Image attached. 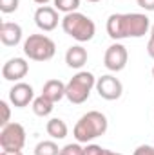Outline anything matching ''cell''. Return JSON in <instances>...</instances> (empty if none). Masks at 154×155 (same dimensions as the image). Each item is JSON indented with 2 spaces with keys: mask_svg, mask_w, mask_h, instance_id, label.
Returning <instances> with one entry per match:
<instances>
[{
  "mask_svg": "<svg viewBox=\"0 0 154 155\" xmlns=\"http://www.w3.org/2000/svg\"><path fill=\"white\" fill-rule=\"evenodd\" d=\"M35 2H37V4H40V5H47L51 0H35Z\"/></svg>",
  "mask_w": 154,
  "mask_h": 155,
  "instance_id": "cell-27",
  "label": "cell"
},
{
  "mask_svg": "<svg viewBox=\"0 0 154 155\" xmlns=\"http://www.w3.org/2000/svg\"><path fill=\"white\" fill-rule=\"evenodd\" d=\"M152 78H154V67H152Z\"/></svg>",
  "mask_w": 154,
  "mask_h": 155,
  "instance_id": "cell-31",
  "label": "cell"
},
{
  "mask_svg": "<svg viewBox=\"0 0 154 155\" xmlns=\"http://www.w3.org/2000/svg\"><path fill=\"white\" fill-rule=\"evenodd\" d=\"M35 155H60V148L58 144L53 141H40L35 146Z\"/></svg>",
  "mask_w": 154,
  "mask_h": 155,
  "instance_id": "cell-17",
  "label": "cell"
},
{
  "mask_svg": "<svg viewBox=\"0 0 154 155\" xmlns=\"http://www.w3.org/2000/svg\"><path fill=\"white\" fill-rule=\"evenodd\" d=\"M87 51L82 47V45H73L67 49L65 52V63L71 67V69H82L85 63H87Z\"/></svg>",
  "mask_w": 154,
  "mask_h": 155,
  "instance_id": "cell-14",
  "label": "cell"
},
{
  "mask_svg": "<svg viewBox=\"0 0 154 155\" xmlns=\"http://www.w3.org/2000/svg\"><path fill=\"white\" fill-rule=\"evenodd\" d=\"M18 4H20V0H0V11L4 15L15 13L18 9Z\"/></svg>",
  "mask_w": 154,
  "mask_h": 155,
  "instance_id": "cell-20",
  "label": "cell"
},
{
  "mask_svg": "<svg viewBox=\"0 0 154 155\" xmlns=\"http://www.w3.org/2000/svg\"><path fill=\"white\" fill-rule=\"evenodd\" d=\"M0 41L5 47H16L22 41V27L15 22H4L0 25Z\"/></svg>",
  "mask_w": 154,
  "mask_h": 155,
  "instance_id": "cell-12",
  "label": "cell"
},
{
  "mask_svg": "<svg viewBox=\"0 0 154 155\" xmlns=\"http://www.w3.org/2000/svg\"><path fill=\"white\" fill-rule=\"evenodd\" d=\"M0 108H2V121H0V124L2 126H5V124H9L11 121V108H9V103L7 101H0Z\"/></svg>",
  "mask_w": 154,
  "mask_h": 155,
  "instance_id": "cell-21",
  "label": "cell"
},
{
  "mask_svg": "<svg viewBox=\"0 0 154 155\" xmlns=\"http://www.w3.org/2000/svg\"><path fill=\"white\" fill-rule=\"evenodd\" d=\"M132 155H154V146H151V144H142V146H138L134 150Z\"/></svg>",
  "mask_w": 154,
  "mask_h": 155,
  "instance_id": "cell-23",
  "label": "cell"
},
{
  "mask_svg": "<svg viewBox=\"0 0 154 155\" xmlns=\"http://www.w3.org/2000/svg\"><path fill=\"white\" fill-rule=\"evenodd\" d=\"M29 63L24 58H11L2 67V78L5 81H20L22 78L27 76Z\"/></svg>",
  "mask_w": 154,
  "mask_h": 155,
  "instance_id": "cell-11",
  "label": "cell"
},
{
  "mask_svg": "<svg viewBox=\"0 0 154 155\" xmlns=\"http://www.w3.org/2000/svg\"><path fill=\"white\" fill-rule=\"evenodd\" d=\"M109 121L98 110H91L78 119V123L73 128V135L76 143H91L98 137H102L107 132Z\"/></svg>",
  "mask_w": 154,
  "mask_h": 155,
  "instance_id": "cell-2",
  "label": "cell"
},
{
  "mask_svg": "<svg viewBox=\"0 0 154 155\" xmlns=\"http://www.w3.org/2000/svg\"><path fill=\"white\" fill-rule=\"evenodd\" d=\"M105 153H107V150L102 148L100 144H87L83 148V155H105Z\"/></svg>",
  "mask_w": 154,
  "mask_h": 155,
  "instance_id": "cell-22",
  "label": "cell"
},
{
  "mask_svg": "<svg viewBox=\"0 0 154 155\" xmlns=\"http://www.w3.org/2000/svg\"><path fill=\"white\" fill-rule=\"evenodd\" d=\"M54 2V9L62 11V13H75L80 7V0H53Z\"/></svg>",
  "mask_w": 154,
  "mask_h": 155,
  "instance_id": "cell-18",
  "label": "cell"
},
{
  "mask_svg": "<svg viewBox=\"0 0 154 155\" xmlns=\"http://www.w3.org/2000/svg\"><path fill=\"white\" fill-rule=\"evenodd\" d=\"M138 5L145 11H154V0H136Z\"/></svg>",
  "mask_w": 154,
  "mask_h": 155,
  "instance_id": "cell-24",
  "label": "cell"
},
{
  "mask_svg": "<svg viewBox=\"0 0 154 155\" xmlns=\"http://www.w3.org/2000/svg\"><path fill=\"white\" fill-rule=\"evenodd\" d=\"M105 155H123V153H118V152H111V150H107V153Z\"/></svg>",
  "mask_w": 154,
  "mask_h": 155,
  "instance_id": "cell-28",
  "label": "cell"
},
{
  "mask_svg": "<svg viewBox=\"0 0 154 155\" xmlns=\"http://www.w3.org/2000/svg\"><path fill=\"white\" fill-rule=\"evenodd\" d=\"M31 101H35V90L29 83L24 81H16L11 90H9V103L16 108H24L27 107Z\"/></svg>",
  "mask_w": 154,
  "mask_h": 155,
  "instance_id": "cell-9",
  "label": "cell"
},
{
  "mask_svg": "<svg viewBox=\"0 0 154 155\" xmlns=\"http://www.w3.org/2000/svg\"><path fill=\"white\" fill-rule=\"evenodd\" d=\"M56 43L45 35H29L24 41V54L33 61H47L54 56Z\"/></svg>",
  "mask_w": 154,
  "mask_h": 155,
  "instance_id": "cell-5",
  "label": "cell"
},
{
  "mask_svg": "<svg viewBox=\"0 0 154 155\" xmlns=\"http://www.w3.org/2000/svg\"><path fill=\"white\" fill-rule=\"evenodd\" d=\"M96 87V78L93 72L87 71H80L69 79L67 88H65V97L73 103V105H82L89 99L91 90Z\"/></svg>",
  "mask_w": 154,
  "mask_h": 155,
  "instance_id": "cell-4",
  "label": "cell"
},
{
  "mask_svg": "<svg viewBox=\"0 0 154 155\" xmlns=\"http://www.w3.org/2000/svg\"><path fill=\"white\" fill-rule=\"evenodd\" d=\"M0 155H24V153H22V152H5V150H2Z\"/></svg>",
  "mask_w": 154,
  "mask_h": 155,
  "instance_id": "cell-26",
  "label": "cell"
},
{
  "mask_svg": "<svg viewBox=\"0 0 154 155\" xmlns=\"http://www.w3.org/2000/svg\"><path fill=\"white\" fill-rule=\"evenodd\" d=\"M58 22H60V16H58V11L54 7H49V5H40L35 13V24L40 31L44 33H51L58 27Z\"/></svg>",
  "mask_w": 154,
  "mask_h": 155,
  "instance_id": "cell-10",
  "label": "cell"
},
{
  "mask_svg": "<svg viewBox=\"0 0 154 155\" xmlns=\"http://www.w3.org/2000/svg\"><path fill=\"white\" fill-rule=\"evenodd\" d=\"M53 108H54V103L49 101V99L44 97V96L35 97V101H33V112H35L38 117H47L51 112H53Z\"/></svg>",
  "mask_w": 154,
  "mask_h": 155,
  "instance_id": "cell-16",
  "label": "cell"
},
{
  "mask_svg": "<svg viewBox=\"0 0 154 155\" xmlns=\"http://www.w3.org/2000/svg\"><path fill=\"white\" fill-rule=\"evenodd\" d=\"M65 88H67V85L64 81H60V79H49L42 87V96L47 97L53 103H58V101H62L65 97Z\"/></svg>",
  "mask_w": 154,
  "mask_h": 155,
  "instance_id": "cell-13",
  "label": "cell"
},
{
  "mask_svg": "<svg viewBox=\"0 0 154 155\" xmlns=\"http://www.w3.org/2000/svg\"><path fill=\"white\" fill-rule=\"evenodd\" d=\"M62 29H64L65 35H69L73 40H76L80 43L93 40L94 38V33H96L94 22L87 15H82L78 11L67 13L62 18Z\"/></svg>",
  "mask_w": 154,
  "mask_h": 155,
  "instance_id": "cell-3",
  "label": "cell"
},
{
  "mask_svg": "<svg viewBox=\"0 0 154 155\" xmlns=\"http://www.w3.org/2000/svg\"><path fill=\"white\" fill-rule=\"evenodd\" d=\"M151 20L143 13H114L107 18V35L113 40L142 38L149 33Z\"/></svg>",
  "mask_w": 154,
  "mask_h": 155,
  "instance_id": "cell-1",
  "label": "cell"
},
{
  "mask_svg": "<svg viewBox=\"0 0 154 155\" xmlns=\"http://www.w3.org/2000/svg\"><path fill=\"white\" fill-rule=\"evenodd\" d=\"M151 40H154V25L151 27Z\"/></svg>",
  "mask_w": 154,
  "mask_h": 155,
  "instance_id": "cell-29",
  "label": "cell"
},
{
  "mask_svg": "<svg viewBox=\"0 0 154 155\" xmlns=\"http://www.w3.org/2000/svg\"><path fill=\"white\" fill-rule=\"evenodd\" d=\"M127 61H129V52H127V47L121 45V43H113L107 47L105 51V56H103V65L111 71V72H120L127 67Z\"/></svg>",
  "mask_w": 154,
  "mask_h": 155,
  "instance_id": "cell-7",
  "label": "cell"
},
{
  "mask_svg": "<svg viewBox=\"0 0 154 155\" xmlns=\"http://www.w3.org/2000/svg\"><path fill=\"white\" fill-rule=\"evenodd\" d=\"M26 146V128L20 123H9L0 130V148L5 152H22Z\"/></svg>",
  "mask_w": 154,
  "mask_h": 155,
  "instance_id": "cell-6",
  "label": "cell"
},
{
  "mask_svg": "<svg viewBox=\"0 0 154 155\" xmlns=\"http://www.w3.org/2000/svg\"><path fill=\"white\" fill-rule=\"evenodd\" d=\"M45 130H47V134L51 135V139H54V141H62V139H65V137H67V132H69L65 121H62V119H58V117L49 119Z\"/></svg>",
  "mask_w": 154,
  "mask_h": 155,
  "instance_id": "cell-15",
  "label": "cell"
},
{
  "mask_svg": "<svg viewBox=\"0 0 154 155\" xmlns=\"http://www.w3.org/2000/svg\"><path fill=\"white\" fill-rule=\"evenodd\" d=\"M147 52H149V56L154 60V40H149V43H147Z\"/></svg>",
  "mask_w": 154,
  "mask_h": 155,
  "instance_id": "cell-25",
  "label": "cell"
},
{
  "mask_svg": "<svg viewBox=\"0 0 154 155\" xmlns=\"http://www.w3.org/2000/svg\"><path fill=\"white\" fill-rule=\"evenodd\" d=\"M87 2H91V4H96V2H102V0H87Z\"/></svg>",
  "mask_w": 154,
  "mask_h": 155,
  "instance_id": "cell-30",
  "label": "cell"
},
{
  "mask_svg": "<svg viewBox=\"0 0 154 155\" xmlns=\"http://www.w3.org/2000/svg\"><path fill=\"white\" fill-rule=\"evenodd\" d=\"M60 155H83V146L80 143H69L60 148Z\"/></svg>",
  "mask_w": 154,
  "mask_h": 155,
  "instance_id": "cell-19",
  "label": "cell"
},
{
  "mask_svg": "<svg viewBox=\"0 0 154 155\" xmlns=\"http://www.w3.org/2000/svg\"><path fill=\"white\" fill-rule=\"evenodd\" d=\"M96 92L102 99L105 101H114V99H120L121 94H123V85L118 78L111 76V74H105V76L98 78L96 79Z\"/></svg>",
  "mask_w": 154,
  "mask_h": 155,
  "instance_id": "cell-8",
  "label": "cell"
}]
</instances>
